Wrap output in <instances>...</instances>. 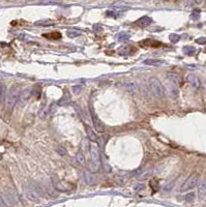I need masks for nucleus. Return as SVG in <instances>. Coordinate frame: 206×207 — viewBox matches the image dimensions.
I'll return each mask as SVG.
<instances>
[{
  "instance_id": "6",
  "label": "nucleus",
  "mask_w": 206,
  "mask_h": 207,
  "mask_svg": "<svg viewBox=\"0 0 206 207\" xmlns=\"http://www.w3.org/2000/svg\"><path fill=\"white\" fill-rule=\"evenodd\" d=\"M90 113H91V119H92V123H93V125H94V127H96V129L98 131V133H104V132H105V127H104L103 123H102L101 119L98 118V115L94 113V111H93L92 108L90 109Z\"/></svg>"
},
{
  "instance_id": "28",
  "label": "nucleus",
  "mask_w": 206,
  "mask_h": 207,
  "mask_svg": "<svg viewBox=\"0 0 206 207\" xmlns=\"http://www.w3.org/2000/svg\"><path fill=\"white\" fill-rule=\"evenodd\" d=\"M45 36H47V37H49V39H59V37H61V34H60L59 32H54V33L49 34V35H45Z\"/></svg>"
},
{
  "instance_id": "33",
  "label": "nucleus",
  "mask_w": 206,
  "mask_h": 207,
  "mask_svg": "<svg viewBox=\"0 0 206 207\" xmlns=\"http://www.w3.org/2000/svg\"><path fill=\"white\" fill-rule=\"evenodd\" d=\"M73 89H74V92L76 93V94H78V93H80V89H81V87L80 86H75V87L73 88Z\"/></svg>"
},
{
  "instance_id": "22",
  "label": "nucleus",
  "mask_w": 206,
  "mask_h": 207,
  "mask_svg": "<svg viewBox=\"0 0 206 207\" xmlns=\"http://www.w3.org/2000/svg\"><path fill=\"white\" fill-rule=\"evenodd\" d=\"M126 89H127V91L129 92H131V93H137L138 92V87H137V84L136 83H131V84H127L126 85Z\"/></svg>"
},
{
  "instance_id": "3",
  "label": "nucleus",
  "mask_w": 206,
  "mask_h": 207,
  "mask_svg": "<svg viewBox=\"0 0 206 207\" xmlns=\"http://www.w3.org/2000/svg\"><path fill=\"white\" fill-rule=\"evenodd\" d=\"M23 191L25 197L30 201L39 202V189L35 183L25 184L23 187Z\"/></svg>"
},
{
  "instance_id": "16",
  "label": "nucleus",
  "mask_w": 206,
  "mask_h": 207,
  "mask_svg": "<svg viewBox=\"0 0 206 207\" xmlns=\"http://www.w3.org/2000/svg\"><path fill=\"white\" fill-rule=\"evenodd\" d=\"M86 133H87V136L88 138H89V140H91L92 142H96V141H98V137H96V133L93 132L89 126H86Z\"/></svg>"
},
{
  "instance_id": "31",
  "label": "nucleus",
  "mask_w": 206,
  "mask_h": 207,
  "mask_svg": "<svg viewBox=\"0 0 206 207\" xmlns=\"http://www.w3.org/2000/svg\"><path fill=\"white\" fill-rule=\"evenodd\" d=\"M194 197H195V195H194V193H191V194H188V196L186 197V200L188 202H191L194 200Z\"/></svg>"
},
{
  "instance_id": "2",
  "label": "nucleus",
  "mask_w": 206,
  "mask_h": 207,
  "mask_svg": "<svg viewBox=\"0 0 206 207\" xmlns=\"http://www.w3.org/2000/svg\"><path fill=\"white\" fill-rule=\"evenodd\" d=\"M101 166V153L96 145L90 146V165H89V170L92 173L98 172Z\"/></svg>"
},
{
  "instance_id": "7",
  "label": "nucleus",
  "mask_w": 206,
  "mask_h": 207,
  "mask_svg": "<svg viewBox=\"0 0 206 207\" xmlns=\"http://www.w3.org/2000/svg\"><path fill=\"white\" fill-rule=\"evenodd\" d=\"M30 94H31L30 88H25V89H23V90L21 91L20 96H19V99H18V106L20 107V108H22V107L27 103L28 98L30 97Z\"/></svg>"
},
{
  "instance_id": "23",
  "label": "nucleus",
  "mask_w": 206,
  "mask_h": 207,
  "mask_svg": "<svg viewBox=\"0 0 206 207\" xmlns=\"http://www.w3.org/2000/svg\"><path fill=\"white\" fill-rule=\"evenodd\" d=\"M183 53L192 56V55H194L196 53V49H195L194 47H184V48H183Z\"/></svg>"
},
{
  "instance_id": "20",
  "label": "nucleus",
  "mask_w": 206,
  "mask_h": 207,
  "mask_svg": "<svg viewBox=\"0 0 206 207\" xmlns=\"http://www.w3.org/2000/svg\"><path fill=\"white\" fill-rule=\"evenodd\" d=\"M5 94H6V88L2 82H0V103L5 99V97H6Z\"/></svg>"
},
{
  "instance_id": "21",
  "label": "nucleus",
  "mask_w": 206,
  "mask_h": 207,
  "mask_svg": "<svg viewBox=\"0 0 206 207\" xmlns=\"http://www.w3.org/2000/svg\"><path fill=\"white\" fill-rule=\"evenodd\" d=\"M66 34L68 37H77V36H80L81 35V31L80 30H76V29H70V30L66 31Z\"/></svg>"
},
{
  "instance_id": "4",
  "label": "nucleus",
  "mask_w": 206,
  "mask_h": 207,
  "mask_svg": "<svg viewBox=\"0 0 206 207\" xmlns=\"http://www.w3.org/2000/svg\"><path fill=\"white\" fill-rule=\"evenodd\" d=\"M198 181H199V175L198 174H192V175L188 176V178L186 179V181L181 184L179 191H180L181 193L191 191V189H193L194 187L198 184Z\"/></svg>"
},
{
  "instance_id": "15",
  "label": "nucleus",
  "mask_w": 206,
  "mask_h": 207,
  "mask_svg": "<svg viewBox=\"0 0 206 207\" xmlns=\"http://www.w3.org/2000/svg\"><path fill=\"white\" fill-rule=\"evenodd\" d=\"M167 80L171 81V82H173L174 84H176V85L181 83V78L179 77L177 74H173V72H169V74H168Z\"/></svg>"
},
{
  "instance_id": "10",
  "label": "nucleus",
  "mask_w": 206,
  "mask_h": 207,
  "mask_svg": "<svg viewBox=\"0 0 206 207\" xmlns=\"http://www.w3.org/2000/svg\"><path fill=\"white\" fill-rule=\"evenodd\" d=\"M186 80L188 82L191 84L193 87L195 88H199L200 85H201V82H200V79L197 77L196 75H194V74H191V75H188V78H186Z\"/></svg>"
},
{
  "instance_id": "19",
  "label": "nucleus",
  "mask_w": 206,
  "mask_h": 207,
  "mask_svg": "<svg viewBox=\"0 0 206 207\" xmlns=\"http://www.w3.org/2000/svg\"><path fill=\"white\" fill-rule=\"evenodd\" d=\"M70 94L67 93V94H64V95L58 101V105H59V106H65V105H67V103H70Z\"/></svg>"
},
{
  "instance_id": "8",
  "label": "nucleus",
  "mask_w": 206,
  "mask_h": 207,
  "mask_svg": "<svg viewBox=\"0 0 206 207\" xmlns=\"http://www.w3.org/2000/svg\"><path fill=\"white\" fill-rule=\"evenodd\" d=\"M166 88H167V93L171 96V97H176V96L178 95L177 85L174 84L173 82L167 80V82H166Z\"/></svg>"
},
{
  "instance_id": "29",
  "label": "nucleus",
  "mask_w": 206,
  "mask_h": 207,
  "mask_svg": "<svg viewBox=\"0 0 206 207\" xmlns=\"http://www.w3.org/2000/svg\"><path fill=\"white\" fill-rule=\"evenodd\" d=\"M57 152L59 153V154L61 155V156H64V155L67 154L66 150H65L63 147H57Z\"/></svg>"
},
{
  "instance_id": "18",
  "label": "nucleus",
  "mask_w": 206,
  "mask_h": 207,
  "mask_svg": "<svg viewBox=\"0 0 206 207\" xmlns=\"http://www.w3.org/2000/svg\"><path fill=\"white\" fill-rule=\"evenodd\" d=\"M175 184H176V180L170 181L169 183H167L164 187H163V191H164V193H170V191H172V189H174Z\"/></svg>"
},
{
  "instance_id": "11",
  "label": "nucleus",
  "mask_w": 206,
  "mask_h": 207,
  "mask_svg": "<svg viewBox=\"0 0 206 207\" xmlns=\"http://www.w3.org/2000/svg\"><path fill=\"white\" fill-rule=\"evenodd\" d=\"M152 23V19L150 18V17H148V16H144V17H142V18H140L139 20L137 21V24H138V26H140V27H147V26H149L150 24Z\"/></svg>"
},
{
  "instance_id": "14",
  "label": "nucleus",
  "mask_w": 206,
  "mask_h": 207,
  "mask_svg": "<svg viewBox=\"0 0 206 207\" xmlns=\"http://www.w3.org/2000/svg\"><path fill=\"white\" fill-rule=\"evenodd\" d=\"M145 65H152V66H160V65L164 64L165 61L161 59H146L143 61Z\"/></svg>"
},
{
  "instance_id": "32",
  "label": "nucleus",
  "mask_w": 206,
  "mask_h": 207,
  "mask_svg": "<svg viewBox=\"0 0 206 207\" xmlns=\"http://www.w3.org/2000/svg\"><path fill=\"white\" fill-rule=\"evenodd\" d=\"M196 41L200 45H206V39H204V37H200V39H198Z\"/></svg>"
},
{
  "instance_id": "24",
  "label": "nucleus",
  "mask_w": 206,
  "mask_h": 207,
  "mask_svg": "<svg viewBox=\"0 0 206 207\" xmlns=\"http://www.w3.org/2000/svg\"><path fill=\"white\" fill-rule=\"evenodd\" d=\"M151 172H152V170H146V171H144L143 173H141L140 175H138V178L142 179V180H144V179H147L150 175H151Z\"/></svg>"
},
{
  "instance_id": "5",
  "label": "nucleus",
  "mask_w": 206,
  "mask_h": 207,
  "mask_svg": "<svg viewBox=\"0 0 206 207\" xmlns=\"http://www.w3.org/2000/svg\"><path fill=\"white\" fill-rule=\"evenodd\" d=\"M149 87L154 96H157V97H162V96L164 95V88H163L161 82L157 80V78H151V79H150Z\"/></svg>"
},
{
  "instance_id": "12",
  "label": "nucleus",
  "mask_w": 206,
  "mask_h": 207,
  "mask_svg": "<svg viewBox=\"0 0 206 207\" xmlns=\"http://www.w3.org/2000/svg\"><path fill=\"white\" fill-rule=\"evenodd\" d=\"M84 178H85L86 183H87L88 185H94V184L96 183V177H94L90 172H88V171L84 172Z\"/></svg>"
},
{
  "instance_id": "9",
  "label": "nucleus",
  "mask_w": 206,
  "mask_h": 207,
  "mask_svg": "<svg viewBox=\"0 0 206 207\" xmlns=\"http://www.w3.org/2000/svg\"><path fill=\"white\" fill-rule=\"evenodd\" d=\"M206 196V178H203L198 184V197L199 199H203Z\"/></svg>"
},
{
  "instance_id": "27",
  "label": "nucleus",
  "mask_w": 206,
  "mask_h": 207,
  "mask_svg": "<svg viewBox=\"0 0 206 207\" xmlns=\"http://www.w3.org/2000/svg\"><path fill=\"white\" fill-rule=\"evenodd\" d=\"M200 18V12H199V10H194L193 13L191 14V19L192 20H198V19Z\"/></svg>"
},
{
  "instance_id": "13",
  "label": "nucleus",
  "mask_w": 206,
  "mask_h": 207,
  "mask_svg": "<svg viewBox=\"0 0 206 207\" xmlns=\"http://www.w3.org/2000/svg\"><path fill=\"white\" fill-rule=\"evenodd\" d=\"M50 113V107L47 105V103H43L41 106V109H39V117L41 118H46Z\"/></svg>"
},
{
  "instance_id": "25",
  "label": "nucleus",
  "mask_w": 206,
  "mask_h": 207,
  "mask_svg": "<svg viewBox=\"0 0 206 207\" xmlns=\"http://www.w3.org/2000/svg\"><path fill=\"white\" fill-rule=\"evenodd\" d=\"M117 39H119L120 41H127L129 39V35L127 33H124V32H121L117 35Z\"/></svg>"
},
{
  "instance_id": "26",
  "label": "nucleus",
  "mask_w": 206,
  "mask_h": 207,
  "mask_svg": "<svg viewBox=\"0 0 206 207\" xmlns=\"http://www.w3.org/2000/svg\"><path fill=\"white\" fill-rule=\"evenodd\" d=\"M169 39H170L172 43H177V41H179V39H180V36L178 35V34L172 33V34H170V36H169Z\"/></svg>"
},
{
  "instance_id": "17",
  "label": "nucleus",
  "mask_w": 206,
  "mask_h": 207,
  "mask_svg": "<svg viewBox=\"0 0 206 207\" xmlns=\"http://www.w3.org/2000/svg\"><path fill=\"white\" fill-rule=\"evenodd\" d=\"M76 160H77V162L80 164L81 166H85V164H86L85 155H84V153H83L82 151H79V152L77 153V155H76Z\"/></svg>"
},
{
  "instance_id": "1",
  "label": "nucleus",
  "mask_w": 206,
  "mask_h": 207,
  "mask_svg": "<svg viewBox=\"0 0 206 207\" xmlns=\"http://www.w3.org/2000/svg\"><path fill=\"white\" fill-rule=\"evenodd\" d=\"M20 87L19 86H13L8 90L6 97H5V107L7 110H12L15 107V105L18 103L19 96H20Z\"/></svg>"
},
{
  "instance_id": "35",
  "label": "nucleus",
  "mask_w": 206,
  "mask_h": 207,
  "mask_svg": "<svg viewBox=\"0 0 206 207\" xmlns=\"http://www.w3.org/2000/svg\"><path fill=\"white\" fill-rule=\"evenodd\" d=\"M203 86H204V90H205V94H206V81H204Z\"/></svg>"
},
{
  "instance_id": "34",
  "label": "nucleus",
  "mask_w": 206,
  "mask_h": 207,
  "mask_svg": "<svg viewBox=\"0 0 206 207\" xmlns=\"http://www.w3.org/2000/svg\"><path fill=\"white\" fill-rule=\"evenodd\" d=\"M0 207H5L4 203H3L2 199H1V197H0Z\"/></svg>"
},
{
  "instance_id": "30",
  "label": "nucleus",
  "mask_w": 206,
  "mask_h": 207,
  "mask_svg": "<svg viewBox=\"0 0 206 207\" xmlns=\"http://www.w3.org/2000/svg\"><path fill=\"white\" fill-rule=\"evenodd\" d=\"M82 145H83V149L84 150H88L89 148H90L89 143H88V140H86V139H84L82 141Z\"/></svg>"
}]
</instances>
